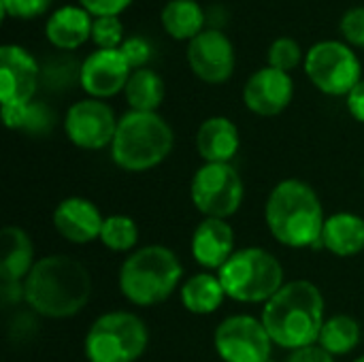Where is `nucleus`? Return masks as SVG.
Segmentation results:
<instances>
[{"label":"nucleus","mask_w":364,"mask_h":362,"mask_svg":"<svg viewBox=\"0 0 364 362\" xmlns=\"http://www.w3.org/2000/svg\"><path fill=\"white\" fill-rule=\"evenodd\" d=\"M26 303L34 314L64 320L77 316L90 301L92 277L83 262L66 254L36 260L23 280Z\"/></svg>","instance_id":"f257e3e1"},{"label":"nucleus","mask_w":364,"mask_h":362,"mask_svg":"<svg viewBox=\"0 0 364 362\" xmlns=\"http://www.w3.org/2000/svg\"><path fill=\"white\" fill-rule=\"evenodd\" d=\"M262 324L273 344L286 350L316 346L324 326V297L316 284L296 280L264 303Z\"/></svg>","instance_id":"f03ea898"},{"label":"nucleus","mask_w":364,"mask_h":362,"mask_svg":"<svg viewBox=\"0 0 364 362\" xmlns=\"http://www.w3.org/2000/svg\"><path fill=\"white\" fill-rule=\"evenodd\" d=\"M269 233L286 247H322L324 207L316 190L301 179L279 181L264 207Z\"/></svg>","instance_id":"7ed1b4c3"},{"label":"nucleus","mask_w":364,"mask_h":362,"mask_svg":"<svg viewBox=\"0 0 364 362\" xmlns=\"http://www.w3.org/2000/svg\"><path fill=\"white\" fill-rule=\"evenodd\" d=\"M175 145V134L168 122L158 113L128 111L119 117L111 158L128 173H145L162 164Z\"/></svg>","instance_id":"20e7f679"},{"label":"nucleus","mask_w":364,"mask_h":362,"mask_svg":"<svg viewBox=\"0 0 364 362\" xmlns=\"http://www.w3.org/2000/svg\"><path fill=\"white\" fill-rule=\"evenodd\" d=\"M183 267L164 245H145L132 252L119 269V290L136 307L164 303L179 286Z\"/></svg>","instance_id":"39448f33"},{"label":"nucleus","mask_w":364,"mask_h":362,"mask_svg":"<svg viewBox=\"0 0 364 362\" xmlns=\"http://www.w3.org/2000/svg\"><path fill=\"white\" fill-rule=\"evenodd\" d=\"M218 277L226 297L239 303H269L284 288V267L262 247L237 250Z\"/></svg>","instance_id":"423d86ee"},{"label":"nucleus","mask_w":364,"mask_h":362,"mask_svg":"<svg viewBox=\"0 0 364 362\" xmlns=\"http://www.w3.org/2000/svg\"><path fill=\"white\" fill-rule=\"evenodd\" d=\"M145 322L130 312H109L94 320L85 335L90 362H136L147 350Z\"/></svg>","instance_id":"0eeeda50"},{"label":"nucleus","mask_w":364,"mask_h":362,"mask_svg":"<svg viewBox=\"0 0 364 362\" xmlns=\"http://www.w3.org/2000/svg\"><path fill=\"white\" fill-rule=\"evenodd\" d=\"M309 81L328 96H348L363 81V66L352 49L341 41H320L305 55Z\"/></svg>","instance_id":"6e6552de"},{"label":"nucleus","mask_w":364,"mask_h":362,"mask_svg":"<svg viewBox=\"0 0 364 362\" xmlns=\"http://www.w3.org/2000/svg\"><path fill=\"white\" fill-rule=\"evenodd\" d=\"M243 179L232 164L205 162L190 181V198L205 218L226 220L243 205Z\"/></svg>","instance_id":"1a4fd4ad"},{"label":"nucleus","mask_w":364,"mask_h":362,"mask_svg":"<svg viewBox=\"0 0 364 362\" xmlns=\"http://www.w3.org/2000/svg\"><path fill=\"white\" fill-rule=\"evenodd\" d=\"M213 346L224 362H269L273 339L262 320L254 316H230L215 329Z\"/></svg>","instance_id":"9d476101"},{"label":"nucleus","mask_w":364,"mask_h":362,"mask_svg":"<svg viewBox=\"0 0 364 362\" xmlns=\"http://www.w3.org/2000/svg\"><path fill=\"white\" fill-rule=\"evenodd\" d=\"M117 124L119 119L113 109L98 98L77 100L64 117V130L70 143L87 151H98L107 145L111 147Z\"/></svg>","instance_id":"9b49d317"},{"label":"nucleus","mask_w":364,"mask_h":362,"mask_svg":"<svg viewBox=\"0 0 364 362\" xmlns=\"http://www.w3.org/2000/svg\"><path fill=\"white\" fill-rule=\"evenodd\" d=\"M188 64L200 81L226 83L235 73V47L222 30L205 28L188 45Z\"/></svg>","instance_id":"f8f14e48"},{"label":"nucleus","mask_w":364,"mask_h":362,"mask_svg":"<svg viewBox=\"0 0 364 362\" xmlns=\"http://www.w3.org/2000/svg\"><path fill=\"white\" fill-rule=\"evenodd\" d=\"M41 68L32 53L21 45L0 49V100L2 107H26L38 87Z\"/></svg>","instance_id":"ddd939ff"},{"label":"nucleus","mask_w":364,"mask_h":362,"mask_svg":"<svg viewBox=\"0 0 364 362\" xmlns=\"http://www.w3.org/2000/svg\"><path fill=\"white\" fill-rule=\"evenodd\" d=\"M132 75V68L122 49H96L81 62L79 83L92 98L105 100L122 90Z\"/></svg>","instance_id":"4468645a"},{"label":"nucleus","mask_w":364,"mask_h":362,"mask_svg":"<svg viewBox=\"0 0 364 362\" xmlns=\"http://www.w3.org/2000/svg\"><path fill=\"white\" fill-rule=\"evenodd\" d=\"M294 96V81L290 73L277 70L273 66H264L256 70L245 87H243V102L245 107L260 115V117H273L288 109Z\"/></svg>","instance_id":"2eb2a0df"},{"label":"nucleus","mask_w":364,"mask_h":362,"mask_svg":"<svg viewBox=\"0 0 364 362\" xmlns=\"http://www.w3.org/2000/svg\"><path fill=\"white\" fill-rule=\"evenodd\" d=\"M102 224L105 218L98 211V207L81 196L64 198L53 211V226L58 235L75 245H83L100 239Z\"/></svg>","instance_id":"dca6fc26"},{"label":"nucleus","mask_w":364,"mask_h":362,"mask_svg":"<svg viewBox=\"0 0 364 362\" xmlns=\"http://www.w3.org/2000/svg\"><path fill=\"white\" fill-rule=\"evenodd\" d=\"M235 230L226 220L205 218L192 235V256L207 271H220L235 254Z\"/></svg>","instance_id":"f3484780"},{"label":"nucleus","mask_w":364,"mask_h":362,"mask_svg":"<svg viewBox=\"0 0 364 362\" xmlns=\"http://www.w3.org/2000/svg\"><path fill=\"white\" fill-rule=\"evenodd\" d=\"M92 26L94 17L81 4H66L49 15L45 23V36L53 47L73 51L92 38Z\"/></svg>","instance_id":"a211bd4d"},{"label":"nucleus","mask_w":364,"mask_h":362,"mask_svg":"<svg viewBox=\"0 0 364 362\" xmlns=\"http://www.w3.org/2000/svg\"><path fill=\"white\" fill-rule=\"evenodd\" d=\"M241 145L239 128L232 119L215 115L200 124L196 132V149L205 162L230 164Z\"/></svg>","instance_id":"6ab92c4d"},{"label":"nucleus","mask_w":364,"mask_h":362,"mask_svg":"<svg viewBox=\"0 0 364 362\" xmlns=\"http://www.w3.org/2000/svg\"><path fill=\"white\" fill-rule=\"evenodd\" d=\"M320 243L339 258L360 254L364 250V220L350 211L333 213L324 222Z\"/></svg>","instance_id":"aec40b11"},{"label":"nucleus","mask_w":364,"mask_h":362,"mask_svg":"<svg viewBox=\"0 0 364 362\" xmlns=\"http://www.w3.org/2000/svg\"><path fill=\"white\" fill-rule=\"evenodd\" d=\"M2 260H0V280L4 282H23L32 271L34 245L26 230L19 226H6L2 230Z\"/></svg>","instance_id":"412c9836"},{"label":"nucleus","mask_w":364,"mask_h":362,"mask_svg":"<svg viewBox=\"0 0 364 362\" xmlns=\"http://www.w3.org/2000/svg\"><path fill=\"white\" fill-rule=\"evenodd\" d=\"M179 297H181L183 307L190 314L209 316L220 309V305L226 299V292H224V286L218 275L203 271V273L192 275L188 282H183Z\"/></svg>","instance_id":"4be33fe9"},{"label":"nucleus","mask_w":364,"mask_h":362,"mask_svg":"<svg viewBox=\"0 0 364 362\" xmlns=\"http://www.w3.org/2000/svg\"><path fill=\"white\" fill-rule=\"evenodd\" d=\"M162 28L177 41H192L205 30V11L196 0H168L160 13Z\"/></svg>","instance_id":"5701e85b"},{"label":"nucleus","mask_w":364,"mask_h":362,"mask_svg":"<svg viewBox=\"0 0 364 362\" xmlns=\"http://www.w3.org/2000/svg\"><path fill=\"white\" fill-rule=\"evenodd\" d=\"M124 94L130 105V111L156 113L164 100V81L156 70L139 68V70H132Z\"/></svg>","instance_id":"b1692460"},{"label":"nucleus","mask_w":364,"mask_h":362,"mask_svg":"<svg viewBox=\"0 0 364 362\" xmlns=\"http://www.w3.org/2000/svg\"><path fill=\"white\" fill-rule=\"evenodd\" d=\"M318 344L333 356L350 354L360 344V324L352 316L339 314L324 322Z\"/></svg>","instance_id":"393cba45"},{"label":"nucleus","mask_w":364,"mask_h":362,"mask_svg":"<svg viewBox=\"0 0 364 362\" xmlns=\"http://www.w3.org/2000/svg\"><path fill=\"white\" fill-rule=\"evenodd\" d=\"M139 226L130 215H109L105 218L100 230V243L111 252H130L136 247Z\"/></svg>","instance_id":"a878e982"},{"label":"nucleus","mask_w":364,"mask_h":362,"mask_svg":"<svg viewBox=\"0 0 364 362\" xmlns=\"http://www.w3.org/2000/svg\"><path fill=\"white\" fill-rule=\"evenodd\" d=\"M267 58H269V66H273L277 70H284V73H290L303 62V51H301V45L294 38L279 36V38H275L271 43Z\"/></svg>","instance_id":"bb28decb"},{"label":"nucleus","mask_w":364,"mask_h":362,"mask_svg":"<svg viewBox=\"0 0 364 362\" xmlns=\"http://www.w3.org/2000/svg\"><path fill=\"white\" fill-rule=\"evenodd\" d=\"M92 41L98 49H119L126 41L119 17H96L92 26Z\"/></svg>","instance_id":"cd10ccee"},{"label":"nucleus","mask_w":364,"mask_h":362,"mask_svg":"<svg viewBox=\"0 0 364 362\" xmlns=\"http://www.w3.org/2000/svg\"><path fill=\"white\" fill-rule=\"evenodd\" d=\"M339 30L348 45L364 49V6H352L339 21Z\"/></svg>","instance_id":"c85d7f7f"},{"label":"nucleus","mask_w":364,"mask_h":362,"mask_svg":"<svg viewBox=\"0 0 364 362\" xmlns=\"http://www.w3.org/2000/svg\"><path fill=\"white\" fill-rule=\"evenodd\" d=\"M53 0H0L2 17H17V19H32L43 15Z\"/></svg>","instance_id":"c756f323"},{"label":"nucleus","mask_w":364,"mask_h":362,"mask_svg":"<svg viewBox=\"0 0 364 362\" xmlns=\"http://www.w3.org/2000/svg\"><path fill=\"white\" fill-rule=\"evenodd\" d=\"M119 49L126 55L132 70L147 68V62L151 60V43L145 36H128Z\"/></svg>","instance_id":"7c9ffc66"},{"label":"nucleus","mask_w":364,"mask_h":362,"mask_svg":"<svg viewBox=\"0 0 364 362\" xmlns=\"http://www.w3.org/2000/svg\"><path fill=\"white\" fill-rule=\"evenodd\" d=\"M79 4L96 19V17H119L132 0H79Z\"/></svg>","instance_id":"2f4dec72"},{"label":"nucleus","mask_w":364,"mask_h":362,"mask_svg":"<svg viewBox=\"0 0 364 362\" xmlns=\"http://www.w3.org/2000/svg\"><path fill=\"white\" fill-rule=\"evenodd\" d=\"M49 122H51L49 111H47L41 102H30L28 109H26V117H23L21 130H28V132H43V130L49 128Z\"/></svg>","instance_id":"473e14b6"},{"label":"nucleus","mask_w":364,"mask_h":362,"mask_svg":"<svg viewBox=\"0 0 364 362\" xmlns=\"http://www.w3.org/2000/svg\"><path fill=\"white\" fill-rule=\"evenodd\" d=\"M288 362H335V356L328 354L320 344H316V346H307V348L294 350L290 354Z\"/></svg>","instance_id":"72a5a7b5"},{"label":"nucleus","mask_w":364,"mask_h":362,"mask_svg":"<svg viewBox=\"0 0 364 362\" xmlns=\"http://www.w3.org/2000/svg\"><path fill=\"white\" fill-rule=\"evenodd\" d=\"M346 100H348V111L352 113V117L364 124V79L346 96Z\"/></svg>","instance_id":"f704fd0d"},{"label":"nucleus","mask_w":364,"mask_h":362,"mask_svg":"<svg viewBox=\"0 0 364 362\" xmlns=\"http://www.w3.org/2000/svg\"><path fill=\"white\" fill-rule=\"evenodd\" d=\"M2 301L6 305H13V303H19V301H26V292H23V282H4L2 284Z\"/></svg>","instance_id":"c9c22d12"},{"label":"nucleus","mask_w":364,"mask_h":362,"mask_svg":"<svg viewBox=\"0 0 364 362\" xmlns=\"http://www.w3.org/2000/svg\"><path fill=\"white\" fill-rule=\"evenodd\" d=\"M354 362H364V356H360V358H356V361Z\"/></svg>","instance_id":"e433bc0d"},{"label":"nucleus","mask_w":364,"mask_h":362,"mask_svg":"<svg viewBox=\"0 0 364 362\" xmlns=\"http://www.w3.org/2000/svg\"><path fill=\"white\" fill-rule=\"evenodd\" d=\"M269 362H273V361H269Z\"/></svg>","instance_id":"4c0bfd02"}]
</instances>
